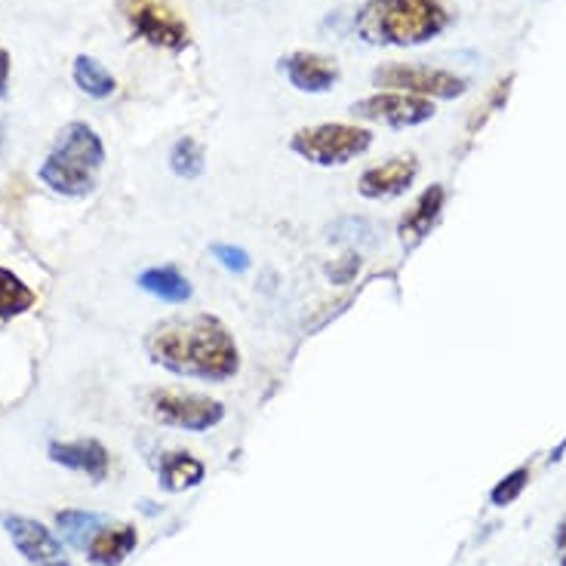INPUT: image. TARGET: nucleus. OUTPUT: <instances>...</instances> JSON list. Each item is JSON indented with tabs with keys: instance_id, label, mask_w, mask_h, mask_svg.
Returning <instances> with one entry per match:
<instances>
[{
	"instance_id": "obj_1",
	"label": "nucleus",
	"mask_w": 566,
	"mask_h": 566,
	"mask_svg": "<svg viewBox=\"0 0 566 566\" xmlns=\"http://www.w3.org/2000/svg\"><path fill=\"white\" fill-rule=\"evenodd\" d=\"M146 348L154 363L176 376L222 382L241 367L238 345L228 336L226 326L210 314H197L188 321H166L158 330H151Z\"/></svg>"
},
{
	"instance_id": "obj_2",
	"label": "nucleus",
	"mask_w": 566,
	"mask_h": 566,
	"mask_svg": "<svg viewBox=\"0 0 566 566\" xmlns=\"http://www.w3.org/2000/svg\"><path fill=\"white\" fill-rule=\"evenodd\" d=\"M437 0H367L355 19L357 34L376 47H419L447 28Z\"/></svg>"
},
{
	"instance_id": "obj_3",
	"label": "nucleus",
	"mask_w": 566,
	"mask_h": 566,
	"mask_svg": "<svg viewBox=\"0 0 566 566\" xmlns=\"http://www.w3.org/2000/svg\"><path fill=\"white\" fill-rule=\"evenodd\" d=\"M102 161H105V148L96 130L86 124H68L41 166V178L56 195L83 197L96 188Z\"/></svg>"
},
{
	"instance_id": "obj_4",
	"label": "nucleus",
	"mask_w": 566,
	"mask_h": 566,
	"mask_svg": "<svg viewBox=\"0 0 566 566\" xmlns=\"http://www.w3.org/2000/svg\"><path fill=\"white\" fill-rule=\"evenodd\" d=\"M372 142L370 130L348 127V124H321L292 136V151L317 166H342L363 154Z\"/></svg>"
},
{
	"instance_id": "obj_5",
	"label": "nucleus",
	"mask_w": 566,
	"mask_h": 566,
	"mask_svg": "<svg viewBox=\"0 0 566 566\" xmlns=\"http://www.w3.org/2000/svg\"><path fill=\"white\" fill-rule=\"evenodd\" d=\"M376 86H391L401 93H416V96H435V99H459L469 90L465 78H455L450 71L425 66H385L372 71Z\"/></svg>"
},
{
	"instance_id": "obj_6",
	"label": "nucleus",
	"mask_w": 566,
	"mask_h": 566,
	"mask_svg": "<svg viewBox=\"0 0 566 566\" xmlns=\"http://www.w3.org/2000/svg\"><path fill=\"white\" fill-rule=\"evenodd\" d=\"M154 419L173 428L185 431H207L212 425L226 419V406L210 397H197V394H176V391H161L151 401Z\"/></svg>"
},
{
	"instance_id": "obj_7",
	"label": "nucleus",
	"mask_w": 566,
	"mask_h": 566,
	"mask_svg": "<svg viewBox=\"0 0 566 566\" xmlns=\"http://www.w3.org/2000/svg\"><path fill=\"white\" fill-rule=\"evenodd\" d=\"M351 114L360 120H376L389 127H416L435 117V105L428 99L409 93H376L351 105Z\"/></svg>"
},
{
	"instance_id": "obj_8",
	"label": "nucleus",
	"mask_w": 566,
	"mask_h": 566,
	"mask_svg": "<svg viewBox=\"0 0 566 566\" xmlns=\"http://www.w3.org/2000/svg\"><path fill=\"white\" fill-rule=\"evenodd\" d=\"M280 68L287 71L292 86L302 93H326L333 83L339 81V68L317 53H292L280 62Z\"/></svg>"
},
{
	"instance_id": "obj_9",
	"label": "nucleus",
	"mask_w": 566,
	"mask_h": 566,
	"mask_svg": "<svg viewBox=\"0 0 566 566\" xmlns=\"http://www.w3.org/2000/svg\"><path fill=\"white\" fill-rule=\"evenodd\" d=\"M132 28L139 37H146L148 44L166 49H182L188 44V28L185 22L176 16H170L166 10H158V7H139L132 10Z\"/></svg>"
},
{
	"instance_id": "obj_10",
	"label": "nucleus",
	"mask_w": 566,
	"mask_h": 566,
	"mask_svg": "<svg viewBox=\"0 0 566 566\" xmlns=\"http://www.w3.org/2000/svg\"><path fill=\"white\" fill-rule=\"evenodd\" d=\"M7 533L13 539V545L25 561H37V564H47V561H59L62 545L59 539L49 533L47 527H41L37 520L28 518H7L3 520Z\"/></svg>"
},
{
	"instance_id": "obj_11",
	"label": "nucleus",
	"mask_w": 566,
	"mask_h": 566,
	"mask_svg": "<svg viewBox=\"0 0 566 566\" xmlns=\"http://www.w3.org/2000/svg\"><path fill=\"white\" fill-rule=\"evenodd\" d=\"M419 173V166L413 158H394V161L382 163V166H372L360 176V195L372 197H394L406 192L413 185V178Z\"/></svg>"
},
{
	"instance_id": "obj_12",
	"label": "nucleus",
	"mask_w": 566,
	"mask_h": 566,
	"mask_svg": "<svg viewBox=\"0 0 566 566\" xmlns=\"http://www.w3.org/2000/svg\"><path fill=\"white\" fill-rule=\"evenodd\" d=\"M49 459L56 465H66L71 471H83L93 481H105L108 474V453L99 440H78V443H53Z\"/></svg>"
},
{
	"instance_id": "obj_13",
	"label": "nucleus",
	"mask_w": 566,
	"mask_h": 566,
	"mask_svg": "<svg viewBox=\"0 0 566 566\" xmlns=\"http://www.w3.org/2000/svg\"><path fill=\"white\" fill-rule=\"evenodd\" d=\"M443 188L440 185H431L425 195L413 204V210L406 212L404 222H401V241L406 243V246H416V243L435 228L437 216H440V210H443Z\"/></svg>"
},
{
	"instance_id": "obj_14",
	"label": "nucleus",
	"mask_w": 566,
	"mask_h": 566,
	"mask_svg": "<svg viewBox=\"0 0 566 566\" xmlns=\"http://www.w3.org/2000/svg\"><path fill=\"white\" fill-rule=\"evenodd\" d=\"M136 548V530L132 527H108L99 530L90 542V561L99 566H120L127 561V554Z\"/></svg>"
},
{
	"instance_id": "obj_15",
	"label": "nucleus",
	"mask_w": 566,
	"mask_h": 566,
	"mask_svg": "<svg viewBox=\"0 0 566 566\" xmlns=\"http://www.w3.org/2000/svg\"><path fill=\"white\" fill-rule=\"evenodd\" d=\"M204 481V462L192 453H170L161 462V484L170 493H182Z\"/></svg>"
},
{
	"instance_id": "obj_16",
	"label": "nucleus",
	"mask_w": 566,
	"mask_h": 566,
	"mask_svg": "<svg viewBox=\"0 0 566 566\" xmlns=\"http://www.w3.org/2000/svg\"><path fill=\"white\" fill-rule=\"evenodd\" d=\"M139 287L163 299V302H185V299H192V287H188V280L178 275L176 268H148L146 275H139Z\"/></svg>"
},
{
	"instance_id": "obj_17",
	"label": "nucleus",
	"mask_w": 566,
	"mask_h": 566,
	"mask_svg": "<svg viewBox=\"0 0 566 566\" xmlns=\"http://www.w3.org/2000/svg\"><path fill=\"white\" fill-rule=\"evenodd\" d=\"M74 83L93 99H108L114 93V86H117L112 71L93 56H78L74 59Z\"/></svg>"
},
{
	"instance_id": "obj_18",
	"label": "nucleus",
	"mask_w": 566,
	"mask_h": 566,
	"mask_svg": "<svg viewBox=\"0 0 566 566\" xmlns=\"http://www.w3.org/2000/svg\"><path fill=\"white\" fill-rule=\"evenodd\" d=\"M34 305V292L13 272L0 268V317H16Z\"/></svg>"
},
{
	"instance_id": "obj_19",
	"label": "nucleus",
	"mask_w": 566,
	"mask_h": 566,
	"mask_svg": "<svg viewBox=\"0 0 566 566\" xmlns=\"http://www.w3.org/2000/svg\"><path fill=\"white\" fill-rule=\"evenodd\" d=\"M59 530L66 533V539L71 545H78V548H86V542H93V535L96 530L102 527V518L99 515H90V511H62L59 518Z\"/></svg>"
},
{
	"instance_id": "obj_20",
	"label": "nucleus",
	"mask_w": 566,
	"mask_h": 566,
	"mask_svg": "<svg viewBox=\"0 0 566 566\" xmlns=\"http://www.w3.org/2000/svg\"><path fill=\"white\" fill-rule=\"evenodd\" d=\"M170 166L173 173L182 178H197L204 173V148L197 146L195 139H178L173 151H170Z\"/></svg>"
},
{
	"instance_id": "obj_21",
	"label": "nucleus",
	"mask_w": 566,
	"mask_h": 566,
	"mask_svg": "<svg viewBox=\"0 0 566 566\" xmlns=\"http://www.w3.org/2000/svg\"><path fill=\"white\" fill-rule=\"evenodd\" d=\"M527 484H530V469L511 471L508 477H501L499 484L493 486L489 501H493L496 508H505V505H511L515 499H520V493L527 489Z\"/></svg>"
},
{
	"instance_id": "obj_22",
	"label": "nucleus",
	"mask_w": 566,
	"mask_h": 566,
	"mask_svg": "<svg viewBox=\"0 0 566 566\" xmlns=\"http://www.w3.org/2000/svg\"><path fill=\"white\" fill-rule=\"evenodd\" d=\"M330 238L345 243H376L372 226L367 219H339L336 226L330 228Z\"/></svg>"
},
{
	"instance_id": "obj_23",
	"label": "nucleus",
	"mask_w": 566,
	"mask_h": 566,
	"mask_svg": "<svg viewBox=\"0 0 566 566\" xmlns=\"http://www.w3.org/2000/svg\"><path fill=\"white\" fill-rule=\"evenodd\" d=\"M212 256L222 262L228 272H234V275H243V272L250 268V256H246V250H241V246L216 243V246H212Z\"/></svg>"
},
{
	"instance_id": "obj_24",
	"label": "nucleus",
	"mask_w": 566,
	"mask_h": 566,
	"mask_svg": "<svg viewBox=\"0 0 566 566\" xmlns=\"http://www.w3.org/2000/svg\"><path fill=\"white\" fill-rule=\"evenodd\" d=\"M357 268H360V259L357 256H345L339 265H330V277H333V284H348L357 275Z\"/></svg>"
},
{
	"instance_id": "obj_25",
	"label": "nucleus",
	"mask_w": 566,
	"mask_h": 566,
	"mask_svg": "<svg viewBox=\"0 0 566 566\" xmlns=\"http://www.w3.org/2000/svg\"><path fill=\"white\" fill-rule=\"evenodd\" d=\"M7 86H10V53L0 49V96H7Z\"/></svg>"
},
{
	"instance_id": "obj_26",
	"label": "nucleus",
	"mask_w": 566,
	"mask_h": 566,
	"mask_svg": "<svg viewBox=\"0 0 566 566\" xmlns=\"http://www.w3.org/2000/svg\"><path fill=\"white\" fill-rule=\"evenodd\" d=\"M557 554H561V566H566V518L557 527Z\"/></svg>"
},
{
	"instance_id": "obj_27",
	"label": "nucleus",
	"mask_w": 566,
	"mask_h": 566,
	"mask_svg": "<svg viewBox=\"0 0 566 566\" xmlns=\"http://www.w3.org/2000/svg\"><path fill=\"white\" fill-rule=\"evenodd\" d=\"M3 151H7V120L0 117V161H3Z\"/></svg>"
},
{
	"instance_id": "obj_28",
	"label": "nucleus",
	"mask_w": 566,
	"mask_h": 566,
	"mask_svg": "<svg viewBox=\"0 0 566 566\" xmlns=\"http://www.w3.org/2000/svg\"><path fill=\"white\" fill-rule=\"evenodd\" d=\"M47 566H71V564H66V561H47Z\"/></svg>"
}]
</instances>
